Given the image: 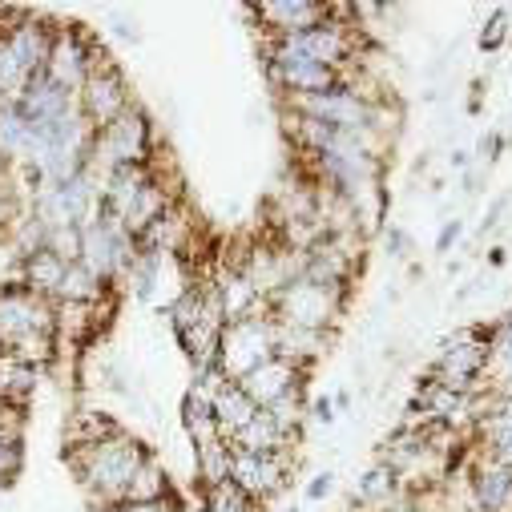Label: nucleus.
<instances>
[{"instance_id":"30","label":"nucleus","mask_w":512,"mask_h":512,"mask_svg":"<svg viewBox=\"0 0 512 512\" xmlns=\"http://www.w3.org/2000/svg\"><path fill=\"white\" fill-rule=\"evenodd\" d=\"M315 420H319V424H331V420H335V404H331V400H319V404H315Z\"/></svg>"},{"instance_id":"1","label":"nucleus","mask_w":512,"mask_h":512,"mask_svg":"<svg viewBox=\"0 0 512 512\" xmlns=\"http://www.w3.org/2000/svg\"><path fill=\"white\" fill-rule=\"evenodd\" d=\"M69 460H73V468L81 476V488L101 504L97 512H105V508H113V504L125 500V488H130V480L138 476V468L150 460V452H146L142 440L117 432V436H109L101 444L73 448Z\"/></svg>"},{"instance_id":"19","label":"nucleus","mask_w":512,"mask_h":512,"mask_svg":"<svg viewBox=\"0 0 512 512\" xmlns=\"http://www.w3.org/2000/svg\"><path fill=\"white\" fill-rule=\"evenodd\" d=\"M230 452H250V456H271V452H287V436L275 428V420L267 412L254 416L234 440H230Z\"/></svg>"},{"instance_id":"2","label":"nucleus","mask_w":512,"mask_h":512,"mask_svg":"<svg viewBox=\"0 0 512 512\" xmlns=\"http://www.w3.org/2000/svg\"><path fill=\"white\" fill-rule=\"evenodd\" d=\"M343 295L347 287H327V283H311V279H291L287 287H279L267 307L279 323L303 327V331H327L335 323V315L343 311Z\"/></svg>"},{"instance_id":"21","label":"nucleus","mask_w":512,"mask_h":512,"mask_svg":"<svg viewBox=\"0 0 512 512\" xmlns=\"http://www.w3.org/2000/svg\"><path fill=\"white\" fill-rule=\"evenodd\" d=\"M105 295V283H97L81 263L65 267V279H61V291L53 303H69V307H97Z\"/></svg>"},{"instance_id":"5","label":"nucleus","mask_w":512,"mask_h":512,"mask_svg":"<svg viewBox=\"0 0 512 512\" xmlns=\"http://www.w3.org/2000/svg\"><path fill=\"white\" fill-rule=\"evenodd\" d=\"M275 355V319L271 315H254V319H238L226 323L222 343H218V371L238 383L246 379L259 363H267Z\"/></svg>"},{"instance_id":"29","label":"nucleus","mask_w":512,"mask_h":512,"mask_svg":"<svg viewBox=\"0 0 512 512\" xmlns=\"http://www.w3.org/2000/svg\"><path fill=\"white\" fill-rule=\"evenodd\" d=\"M331 488H335V476H331V472H319V476L307 484V500H323Z\"/></svg>"},{"instance_id":"25","label":"nucleus","mask_w":512,"mask_h":512,"mask_svg":"<svg viewBox=\"0 0 512 512\" xmlns=\"http://www.w3.org/2000/svg\"><path fill=\"white\" fill-rule=\"evenodd\" d=\"M202 504H206V512H254V500L230 476L210 484V488H202Z\"/></svg>"},{"instance_id":"26","label":"nucleus","mask_w":512,"mask_h":512,"mask_svg":"<svg viewBox=\"0 0 512 512\" xmlns=\"http://www.w3.org/2000/svg\"><path fill=\"white\" fill-rule=\"evenodd\" d=\"M41 250H53L61 263H81V226H45V246Z\"/></svg>"},{"instance_id":"31","label":"nucleus","mask_w":512,"mask_h":512,"mask_svg":"<svg viewBox=\"0 0 512 512\" xmlns=\"http://www.w3.org/2000/svg\"><path fill=\"white\" fill-rule=\"evenodd\" d=\"M388 246H392V254H408V250H404V246H408V234H404V230H392V234H388Z\"/></svg>"},{"instance_id":"23","label":"nucleus","mask_w":512,"mask_h":512,"mask_svg":"<svg viewBox=\"0 0 512 512\" xmlns=\"http://www.w3.org/2000/svg\"><path fill=\"white\" fill-rule=\"evenodd\" d=\"M194 448H198V480H202V488H210V484H218V480L230 476L234 452H230V444L222 436L218 440H206V444H194Z\"/></svg>"},{"instance_id":"3","label":"nucleus","mask_w":512,"mask_h":512,"mask_svg":"<svg viewBox=\"0 0 512 512\" xmlns=\"http://www.w3.org/2000/svg\"><path fill=\"white\" fill-rule=\"evenodd\" d=\"M150 162V121L130 105L117 121L93 134L89 146V170H121V166H146Z\"/></svg>"},{"instance_id":"17","label":"nucleus","mask_w":512,"mask_h":512,"mask_svg":"<svg viewBox=\"0 0 512 512\" xmlns=\"http://www.w3.org/2000/svg\"><path fill=\"white\" fill-rule=\"evenodd\" d=\"M472 496L480 512H512V468L484 460L472 476Z\"/></svg>"},{"instance_id":"16","label":"nucleus","mask_w":512,"mask_h":512,"mask_svg":"<svg viewBox=\"0 0 512 512\" xmlns=\"http://www.w3.org/2000/svg\"><path fill=\"white\" fill-rule=\"evenodd\" d=\"M210 412H214V424H218V436L230 444L254 416H259V408H254V400L238 388V383H222V388L214 392L210 400Z\"/></svg>"},{"instance_id":"6","label":"nucleus","mask_w":512,"mask_h":512,"mask_svg":"<svg viewBox=\"0 0 512 512\" xmlns=\"http://www.w3.org/2000/svg\"><path fill=\"white\" fill-rule=\"evenodd\" d=\"M33 335H57L53 299L25 287H0V347H17Z\"/></svg>"},{"instance_id":"33","label":"nucleus","mask_w":512,"mask_h":512,"mask_svg":"<svg viewBox=\"0 0 512 512\" xmlns=\"http://www.w3.org/2000/svg\"><path fill=\"white\" fill-rule=\"evenodd\" d=\"M150 504H113V508H105V512H146Z\"/></svg>"},{"instance_id":"7","label":"nucleus","mask_w":512,"mask_h":512,"mask_svg":"<svg viewBox=\"0 0 512 512\" xmlns=\"http://www.w3.org/2000/svg\"><path fill=\"white\" fill-rule=\"evenodd\" d=\"M130 263H134V238L125 234L117 222L89 218L81 226V267L97 283H109L121 267H130Z\"/></svg>"},{"instance_id":"13","label":"nucleus","mask_w":512,"mask_h":512,"mask_svg":"<svg viewBox=\"0 0 512 512\" xmlns=\"http://www.w3.org/2000/svg\"><path fill=\"white\" fill-rule=\"evenodd\" d=\"M259 21H267V29H275V37H299L323 21H331L335 9L327 5H311V0H271V5L250 9Z\"/></svg>"},{"instance_id":"24","label":"nucleus","mask_w":512,"mask_h":512,"mask_svg":"<svg viewBox=\"0 0 512 512\" xmlns=\"http://www.w3.org/2000/svg\"><path fill=\"white\" fill-rule=\"evenodd\" d=\"M404 488L396 484V472L388 468V464H375L363 480H359V504H392L396 496H400Z\"/></svg>"},{"instance_id":"34","label":"nucleus","mask_w":512,"mask_h":512,"mask_svg":"<svg viewBox=\"0 0 512 512\" xmlns=\"http://www.w3.org/2000/svg\"><path fill=\"white\" fill-rule=\"evenodd\" d=\"M146 512H178V504H174V500H158V504H150Z\"/></svg>"},{"instance_id":"14","label":"nucleus","mask_w":512,"mask_h":512,"mask_svg":"<svg viewBox=\"0 0 512 512\" xmlns=\"http://www.w3.org/2000/svg\"><path fill=\"white\" fill-rule=\"evenodd\" d=\"M5 45H9V53L17 57V65L29 73V77H37V73H45V61H49V45H53V33H49V25H41L37 17H25L21 25H9L5 33Z\"/></svg>"},{"instance_id":"35","label":"nucleus","mask_w":512,"mask_h":512,"mask_svg":"<svg viewBox=\"0 0 512 512\" xmlns=\"http://www.w3.org/2000/svg\"><path fill=\"white\" fill-rule=\"evenodd\" d=\"M287 512H299V508H287Z\"/></svg>"},{"instance_id":"20","label":"nucleus","mask_w":512,"mask_h":512,"mask_svg":"<svg viewBox=\"0 0 512 512\" xmlns=\"http://www.w3.org/2000/svg\"><path fill=\"white\" fill-rule=\"evenodd\" d=\"M158 500H170V476H166V468L150 456V460L138 468V476L130 480V488H125V500H121V504H158Z\"/></svg>"},{"instance_id":"4","label":"nucleus","mask_w":512,"mask_h":512,"mask_svg":"<svg viewBox=\"0 0 512 512\" xmlns=\"http://www.w3.org/2000/svg\"><path fill=\"white\" fill-rule=\"evenodd\" d=\"M355 57V29L335 21H323L299 37H275L271 45V65H291V61H315V65H327V69H343L347 61Z\"/></svg>"},{"instance_id":"12","label":"nucleus","mask_w":512,"mask_h":512,"mask_svg":"<svg viewBox=\"0 0 512 512\" xmlns=\"http://www.w3.org/2000/svg\"><path fill=\"white\" fill-rule=\"evenodd\" d=\"M230 480H234L250 500H271L275 492L287 488V456H283V452H271V456L234 452V460H230Z\"/></svg>"},{"instance_id":"18","label":"nucleus","mask_w":512,"mask_h":512,"mask_svg":"<svg viewBox=\"0 0 512 512\" xmlns=\"http://www.w3.org/2000/svg\"><path fill=\"white\" fill-rule=\"evenodd\" d=\"M65 267H69V263H61L53 250H33V254H25L21 287L33 291V295H41V299H57L61 279H65Z\"/></svg>"},{"instance_id":"9","label":"nucleus","mask_w":512,"mask_h":512,"mask_svg":"<svg viewBox=\"0 0 512 512\" xmlns=\"http://www.w3.org/2000/svg\"><path fill=\"white\" fill-rule=\"evenodd\" d=\"M125 109H130V89H125V77L117 73V65L97 61L93 73L85 77L81 93H77V113L89 121V130H105L109 121H117Z\"/></svg>"},{"instance_id":"32","label":"nucleus","mask_w":512,"mask_h":512,"mask_svg":"<svg viewBox=\"0 0 512 512\" xmlns=\"http://www.w3.org/2000/svg\"><path fill=\"white\" fill-rule=\"evenodd\" d=\"M456 234H460V222H448V226H444V234H440V250H444V246H448Z\"/></svg>"},{"instance_id":"10","label":"nucleus","mask_w":512,"mask_h":512,"mask_svg":"<svg viewBox=\"0 0 512 512\" xmlns=\"http://www.w3.org/2000/svg\"><path fill=\"white\" fill-rule=\"evenodd\" d=\"M93 65H97V57H93L89 41L81 37V29H57V33H53L49 61H45V77H49L57 89H65V93L77 97L81 85H85V77L93 73Z\"/></svg>"},{"instance_id":"22","label":"nucleus","mask_w":512,"mask_h":512,"mask_svg":"<svg viewBox=\"0 0 512 512\" xmlns=\"http://www.w3.org/2000/svg\"><path fill=\"white\" fill-rule=\"evenodd\" d=\"M117 432H121V428H117L109 416H101V412H77L73 424H69V432H65V440H69V452H73V448L101 444V440H109V436H117Z\"/></svg>"},{"instance_id":"27","label":"nucleus","mask_w":512,"mask_h":512,"mask_svg":"<svg viewBox=\"0 0 512 512\" xmlns=\"http://www.w3.org/2000/svg\"><path fill=\"white\" fill-rule=\"evenodd\" d=\"M21 468H25V444L0 436V484H13L21 476Z\"/></svg>"},{"instance_id":"11","label":"nucleus","mask_w":512,"mask_h":512,"mask_svg":"<svg viewBox=\"0 0 512 512\" xmlns=\"http://www.w3.org/2000/svg\"><path fill=\"white\" fill-rule=\"evenodd\" d=\"M238 388L254 400V408L267 412L271 404H279V400L303 392V367L291 363V359H283V355H271L267 363L254 367L246 379H238Z\"/></svg>"},{"instance_id":"28","label":"nucleus","mask_w":512,"mask_h":512,"mask_svg":"<svg viewBox=\"0 0 512 512\" xmlns=\"http://www.w3.org/2000/svg\"><path fill=\"white\" fill-rule=\"evenodd\" d=\"M500 41H504V13H496V17L488 21V29L480 33V45H484V49H496Z\"/></svg>"},{"instance_id":"15","label":"nucleus","mask_w":512,"mask_h":512,"mask_svg":"<svg viewBox=\"0 0 512 512\" xmlns=\"http://www.w3.org/2000/svg\"><path fill=\"white\" fill-rule=\"evenodd\" d=\"M271 81L287 93V97H315V93H331L343 85L339 69L315 65V61H291V65H271Z\"/></svg>"},{"instance_id":"8","label":"nucleus","mask_w":512,"mask_h":512,"mask_svg":"<svg viewBox=\"0 0 512 512\" xmlns=\"http://www.w3.org/2000/svg\"><path fill=\"white\" fill-rule=\"evenodd\" d=\"M488 371V335L484 331H460L456 339L444 343L436 367H432V383L452 392H468L472 396V383Z\"/></svg>"}]
</instances>
